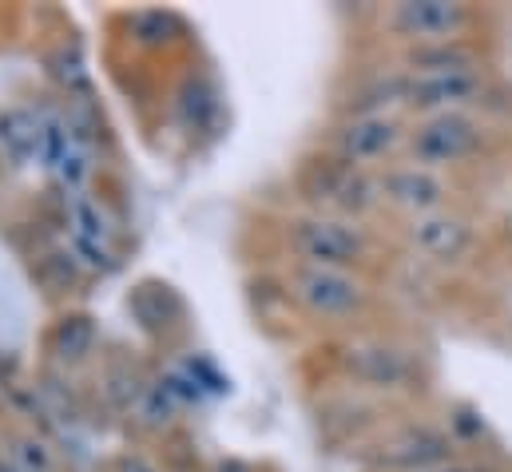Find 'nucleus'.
Listing matches in <instances>:
<instances>
[{"label": "nucleus", "instance_id": "nucleus-1", "mask_svg": "<svg viewBox=\"0 0 512 472\" xmlns=\"http://www.w3.org/2000/svg\"><path fill=\"white\" fill-rule=\"evenodd\" d=\"M489 119L477 112H449V116H425L417 119V127L405 139L409 163L433 167V171H449L461 163H473L485 147H489Z\"/></svg>", "mask_w": 512, "mask_h": 472}, {"label": "nucleus", "instance_id": "nucleus-2", "mask_svg": "<svg viewBox=\"0 0 512 472\" xmlns=\"http://www.w3.org/2000/svg\"><path fill=\"white\" fill-rule=\"evenodd\" d=\"M473 8L453 0H405L385 12V28L405 40V48L417 44H445V40H469Z\"/></svg>", "mask_w": 512, "mask_h": 472}, {"label": "nucleus", "instance_id": "nucleus-3", "mask_svg": "<svg viewBox=\"0 0 512 472\" xmlns=\"http://www.w3.org/2000/svg\"><path fill=\"white\" fill-rule=\"evenodd\" d=\"M493 96V80L485 68L469 72H441V76H409L405 108L425 116H449V112H477Z\"/></svg>", "mask_w": 512, "mask_h": 472}, {"label": "nucleus", "instance_id": "nucleus-4", "mask_svg": "<svg viewBox=\"0 0 512 472\" xmlns=\"http://www.w3.org/2000/svg\"><path fill=\"white\" fill-rule=\"evenodd\" d=\"M294 250L314 266H338L350 270L370 254V238L358 223L338 215H314L294 223Z\"/></svg>", "mask_w": 512, "mask_h": 472}, {"label": "nucleus", "instance_id": "nucleus-5", "mask_svg": "<svg viewBox=\"0 0 512 472\" xmlns=\"http://www.w3.org/2000/svg\"><path fill=\"white\" fill-rule=\"evenodd\" d=\"M378 191H382V203L405 211L409 219L417 215H433V211H445L449 195H453V183L445 179V171H433V167H421V163H385L378 171Z\"/></svg>", "mask_w": 512, "mask_h": 472}, {"label": "nucleus", "instance_id": "nucleus-6", "mask_svg": "<svg viewBox=\"0 0 512 472\" xmlns=\"http://www.w3.org/2000/svg\"><path fill=\"white\" fill-rule=\"evenodd\" d=\"M294 290H298L302 306L314 310L318 318H354L366 306L362 278L354 270H338V266L302 262L294 274Z\"/></svg>", "mask_w": 512, "mask_h": 472}, {"label": "nucleus", "instance_id": "nucleus-7", "mask_svg": "<svg viewBox=\"0 0 512 472\" xmlns=\"http://www.w3.org/2000/svg\"><path fill=\"white\" fill-rule=\"evenodd\" d=\"M409 139V131L401 127L397 116H350L342 123L334 147H338V163L346 167H378L393 151H401Z\"/></svg>", "mask_w": 512, "mask_h": 472}, {"label": "nucleus", "instance_id": "nucleus-8", "mask_svg": "<svg viewBox=\"0 0 512 472\" xmlns=\"http://www.w3.org/2000/svg\"><path fill=\"white\" fill-rule=\"evenodd\" d=\"M409 242L429 262H461V258H469L477 231L469 219H461L453 211H433V215L409 219Z\"/></svg>", "mask_w": 512, "mask_h": 472}, {"label": "nucleus", "instance_id": "nucleus-9", "mask_svg": "<svg viewBox=\"0 0 512 472\" xmlns=\"http://www.w3.org/2000/svg\"><path fill=\"white\" fill-rule=\"evenodd\" d=\"M445 461H457V441L433 425H409L397 437H389L382 449V465L397 472L437 469Z\"/></svg>", "mask_w": 512, "mask_h": 472}, {"label": "nucleus", "instance_id": "nucleus-10", "mask_svg": "<svg viewBox=\"0 0 512 472\" xmlns=\"http://www.w3.org/2000/svg\"><path fill=\"white\" fill-rule=\"evenodd\" d=\"M318 203H322L330 215L358 223L366 211H374V207L382 203L378 175H370V171H362V167L338 163L334 171L322 175V183H318Z\"/></svg>", "mask_w": 512, "mask_h": 472}, {"label": "nucleus", "instance_id": "nucleus-11", "mask_svg": "<svg viewBox=\"0 0 512 472\" xmlns=\"http://www.w3.org/2000/svg\"><path fill=\"white\" fill-rule=\"evenodd\" d=\"M346 365L358 381L374 389H405L413 381V361L393 346H354Z\"/></svg>", "mask_w": 512, "mask_h": 472}, {"label": "nucleus", "instance_id": "nucleus-12", "mask_svg": "<svg viewBox=\"0 0 512 472\" xmlns=\"http://www.w3.org/2000/svg\"><path fill=\"white\" fill-rule=\"evenodd\" d=\"M401 72L405 76H441V72H469V68H485L481 52L469 40H445V44H417L405 48L401 56Z\"/></svg>", "mask_w": 512, "mask_h": 472}, {"label": "nucleus", "instance_id": "nucleus-13", "mask_svg": "<svg viewBox=\"0 0 512 472\" xmlns=\"http://www.w3.org/2000/svg\"><path fill=\"white\" fill-rule=\"evenodd\" d=\"M405 92H409L405 72H382L350 96V116H397V108H405Z\"/></svg>", "mask_w": 512, "mask_h": 472}, {"label": "nucleus", "instance_id": "nucleus-14", "mask_svg": "<svg viewBox=\"0 0 512 472\" xmlns=\"http://www.w3.org/2000/svg\"><path fill=\"white\" fill-rule=\"evenodd\" d=\"M0 147L8 151V159L24 163L40 151V123L24 116V112H4L0 116Z\"/></svg>", "mask_w": 512, "mask_h": 472}, {"label": "nucleus", "instance_id": "nucleus-15", "mask_svg": "<svg viewBox=\"0 0 512 472\" xmlns=\"http://www.w3.org/2000/svg\"><path fill=\"white\" fill-rule=\"evenodd\" d=\"M16 465L20 472H52V457L40 441H16Z\"/></svg>", "mask_w": 512, "mask_h": 472}, {"label": "nucleus", "instance_id": "nucleus-16", "mask_svg": "<svg viewBox=\"0 0 512 472\" xmlns=\"http://www.w3.org/2000/svg\"><path fill=\"white\" fill-rule=\"evenodd\" d=\"M421 472H493L489 465H477V461H445V465H437V469H421Z\"/></svg>", "mask_w": 512, "mask_h": 472}, {"label": "nucleus", "instance_id": "nucleus-17", "mask_svg": "<svg viewBox=\"0 0 512 472\" xmlns=\"http://www.w3.org/2000/svg\"><path fill=\"white\" fill-rule=\"evenodd\" d=\"M124 472H155V465H147V461H124Z\"/></svg>", "mask_w": 512, "mask_h": 472}, {"label": "nucleus", "instance_id": "nucleus-18", "mask_svg": "<svg viewBox=\"0 0 512 472\" xmlns=\"http://www.w3.org/2000/svg\"><path fill=\"white\" fill-rule=\"evenodd\" d=\"M0 472H20V469H0Z\"/></svg>", "mask_w": 512, "mask_h": 472}]
</instances>
